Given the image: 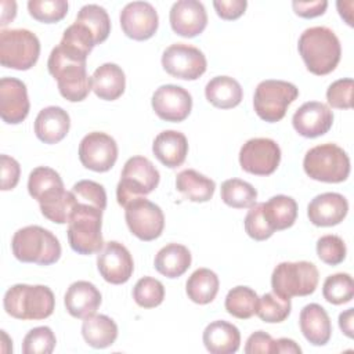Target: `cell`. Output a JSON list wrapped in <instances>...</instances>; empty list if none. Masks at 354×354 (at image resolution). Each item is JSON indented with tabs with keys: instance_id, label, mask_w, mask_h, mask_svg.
<instances>
[{
	"instance_id": "6da1fadb",
	"label": "cell",
	"mask_w": 354,
	"mask_h": 354,
	"mask_svg": "<svg viewBox=\"0 0 354 354\" xmlns=\"http://www.w3.org/2000/svg\"><path fill=\"white\" fill-rule=\"evenodd\" d=\"M87 54L62 41L50 53L47 68L57 80L59 94L71 101H83L93 90L91 77L86 72Z\"/></svg>"
},
{
	"instance_id": "7a4b0ae2",
	"label": "cell",
	"mask_w": 354,
	"mask_h": 354,
	"mask_svg": "<svg viewBox=\"0 0 354 354\" xmlns=\"http://www.w3.org/2000/svg\"><path fill=\"white\" fill-rule=\"evenodd\" d=\"M297 48L307 69L318 76L330 73L337 66L342 55L337 36L326 26L306 29L299 37Z\"/></svg>"
},
{
	"instance_id": "3957f363",
	"label": "cell",
	"mask_w": 354,
	"mask_h": 354,
	"mask_svg": "<svg viewBox=\"0 0 354 354\" xmlns=\"http://www.w3.org/2000/svg\"><path fill=\"white\" fill-rule=\"evenodd\" d=\"M8 315L22 321L48 318L55 307L53 290L46 285L17 283L11 286L3 299Z\"/></svg>"
},
{
	"instance_id": "277c9868",
	"label": "cell",
	"mask_w": 354,
	"mask_h": 354,
	"mask_svg": "<svg viewBox=\"0 0 354 354\" xmlns=\"http://www.w3.org/2000/svg\"><path fill=\"white\" fill-rule=\"evenodd\" d=\"M11 249L19 261L36 263L39 266L54 264L61 257L58 238L40 225L19 228L12 236Z\"/></svg>"
},
{
	"instance_id": "5b68a950",
	"label": "cell",
	"mask_w": 354,
	"mask_h": 354,
	"mask_svg": "<svg viewBox=\"0 0 354 354\" xmlns=\"http://www.w3.org/2000/svg\"><path fill=\"white\" fill-rule=\"evenodd\" d=\"M306 174L322 183H342L350 174V158L343 148L326 142L307 151L303 159Z\"/></svg>"
},
{
	"instance_id": "8992f818",
	"label": "cell",
	"mask_w": 354,
	"mask_h": 354,
	"mask_svg": "<svg viewBox=\"0 0 354 354\" xmlns=\"http://www.w3.org/2000/svg\"><path fill=\"white\" fill-rule=\"evenodd\" d=\"M102 212L98 207L76 202L68 223V241L72 250L79 254H94L104 248Z\"/></svg>"
},
{
	"instance_id": "52a82bcc",
	"label": "cell",
	"mask_w": 354,
	"mask_h": 354,
	"mask_svg": "<svg viewBox=\"0 0 354 354\" xmlns=\"http://www.w3.org/2000/svg\"><path fill=\"white\" fill-rule=\"evenodd\" d=\"M158 169L145 156H133L123 166L116 187L118 203L123 207L136 198L151 194L159 184Z\"/></svg>"
},
{
	"instance_id": "ba28073f",
	"label": "cell",
	"mask_w": 354,
	"mask_h": 354,
	"mask_svg": "<svg viewBox=\"0 0 354 354\" xmlns=\"http://www.w3.org/2000/svg\"><path fill=\"white\" fill-rule=\"evenodd\" d=\"M318 270L310 261H283L279 263L271 275L272 292L281 297L308 296L318 285Z\"/></svg>"
},
{
	"instance_id": "9c48e42d",
	"label": "cell",
	"mask_w": 354,
	"mask_h": 354,
	"mask_svg": "<svg viewBox=\"0 0 354 354\" xmlns=\"http://www.w3.org/2000/svg\"><path fill=\"white\" fill-rule=\"evenodd\" d=\"M40 41L28 29H3L0 32V64L17 71L30 69L39 59Z\"/></svg>"
},
{
	"instance_id": "30bf717a",
	"label": "cell",
	"mask_w": 354,
	"mask_h": 354,
	"mask_svg": "<svg viewBox=\"0 0 354 354\" xmlns=\"http://www.w3.org/2000/svg\"><path fill=\"white\" fill-rule=\"evenodd\" d=\"M299 88L285 80H263L253 95V108L257 116L268 123L279 122L288 106L297 98Z\"/></svg>"
},
{
	"instance_id": "8fae6325",
	"label": "cell",
	"mask_w": 354,
	"mask_h": 354,
	"mask_svg": "<svg viewBox=\"0 0 354 354\" xmlns=\"http://www.w3.org/2000/svg\"><path fill=\"white\" fill-rule=\"evenodd\" d=\"M124 209L127 227L134 236L148 242L162 235L165 228V216L158 205L144 196H140L129 202Z\"/></svg>"
},
{
	"instance_id": "7c38bea8",
	"label": "cell",
	"mask_w": 354,
	"mask_h": 354,
	"mask_svg": "<svg viewBox=\"0 0 354 354\" xmlns=\"http://www.w3.org/2000/svg\"><path fill=\"white\" fill-rule=\"evenodd\" d=\"M162 66L173 77L196 80L205 73L207 62L199 48L185 43H174L163 51Z\"/></svg>"
},
{
	"instance_id": "4fadbf2b",
	"label": "cell",
	"mask_w": 354,
	"mask_h": 354,
	"mask_svg": "<svg viewBox=\"0 0 354 354\" xmlns=\"http://www.w3.org/2000/svg\"><path fill=\"white\" fill-rule=\"evenodd\" d=\"M279 162L281 148L271 138H250L239 151L241 167L254 176L272 174L279 166Z\"/></svg>"
},
{
	"instance_id": "5bb4252c",
	"label": "cell",
	"mask_w": 354,
	"mask_h": 354,
	"mask_svg": "<svg viewBox=\"0 0 354 354\" xmlns=\"http://www.w3.org/2000/svg\"><path fill=\"white\" fill-rule=\"evenodd\" d=\"M79 159L88 170L98 173L108 171L118 159V144L106 133H88L79 144Z\"/></svg>"
},
{
	"instance_id": "9a60e30c",
	"label": "cell",
	"mask_w": 354,
	"mask_h": 354,
	"mask_svg": "<svg viewBox=\"0 0 354 354\" xmlns=\"http://www.w3.org/2000/svg\"><path fill=\"white\" fill-rule=\"evenodd\" d=\"M97 268L106 282L120 285L130 279L134 271V261L124 245L118 241H109L98 252Z\"/></svg>"
},
{
	"instance_id": "2e32d148",
	"label": "cell",
	"mask_w": 354,
	"mask_h": 354,
	"mask_svg": "<svg viewBox=\"0 0 354 354\" xmlns=\"http://www.w3.org/2000/svg\"><path fill=\"white\" fill-rule=\"evenodd\" d=\"M119 18L124 35L138 41L152 37L159 25L158 12L148 1H131L126 4Z\"/></svg>"
},
{
	"instance_id": "e0dca14e",
	"label": "cell",
	"mask_w": 354,
	"mask_h": 354,
	"mask_svg": "<svg viewBox=\"0 0 354 354\" xmlns=\"http://www.w3.org/2000/svg\"><path fill=\"white\" fill-rule=\"evenodd\" d=\"M151 104L162 120L183 122L191 113L192 97L181 86L163 84L155 90Z\"/></svg>"
},
{
	"instance_id": "ac0fdd59",
	"label": "cell",
	"mask_w": 354,
	"mask_h": 354,
	"mask_svg": "<svg viewBox=\"0 0 354 354\" xmlns=\"http://www.w3.org/2000/svg\"><path fill=\"white\" fill-rule=\"evenodd\" d=\"M28 90L22 80L1 77L0 80V116L8 124L24 122L29 113Z\"/></svg>"
},
{
	"instance_id": "d6986e66",
	"label": "cell",
	"mask_w": 354,
	"mask_h": 354,
	"mask_svg": "<svg viewBox=\"0 0 354 354\" xmlns=\"http://www.w3.org/2000/svg\"><path fill=\"white\" fill-rule=\"evenodd\" d=\"M333 123L330 108L318 101L304 102L292 118L293 129L306 138H315L328 133Z\"/></svg>"
},
{
	"instance_id": "ffe728a7",
	"label": "cell",
	"mask_w": 354,
	"mask_h": 354,
	"mask_svg": "<svg viewBox=\"0 0 354 354\" xmlns=\"http://www.w3.org/2000/svg\"><path fill=\"white\" fill-rule=\"evenodd\" d=\"M171 29L183 37L201 35L207 25L205 6L198 0H178L170 8Z\"/></svg>"
},
{
	"instance_id": "44dd1931",
	"label": "cell",
	"mask_w": 354,
	"mask_h": 354,
	"mask_svg": "<svg viewBox=\"0 0 354 354\" xmlns=\"http://www.w3.org/2000/svg\"><path fill=\"white\" fill-rule=\"evenodd\" d=\"M28 191L29 195L39 202L40 209L57 203L66 192L61 176L47 166H39L30 171Z\"/></svg>"
},
{
	"instance_id": "7402d4cb",
	"label": "cell",
	"mask_w": 354,
	"mask_h": 354,
	"mask_svg": "<svg viewBox=\"0 0 354 354\" xmlns=\"http://www.w3.org/2000/svg\"><path fill=\"white\" fill-rule=\"evenodd\" d=\"M348 212L347 199L337 192L317 195L307 206V216L317 227H332L340 224Z\"/></svg>"
},
{
	"instance_id": "603a6c76",
	"label": "cell",
	"mask_w": 354,
	"mask_h": 354,
	"mask_svg": "<svg viewBox=\"0 0 354 354\" xmlns=\"http://www.w3.org/2000/svg\"><path fill=\"white\" fill-rule=\"evenodd\" d=\"M66 311L75 318H88L95 314L101 304L100 290L88 281L73 282L64 297Z\"/></svg>"
},
{
	"instance_id": "cb8c5ba5",
	"label": "cell",
	"mask_w": 354,
	"mask_h": 354,
	"mask_svg": "<svg viewBox=\"0 0 354 354\" xmlns=\"http://www.w3.org/2000/svg\"><path fill=\"white\" fill-rule=\"evenodd\" d=\"M71 127V119L61 106L43 108L35 119V134L44 144H57L65 138Z\"/></svg>"
},
{
	"instance_id": "d4e9b609",
	"label": "cell",
	"mask_w": 354,
	"mask_h": 354,
	"mask_svg": "<svg viewBox=\"0 0 354 354\" xmlns=\"http://www.w3.org/2000/svg\"><path fill=\"white\" fill-rule=\"evenodd\" d=\"M300 330L303 336L314 346H324L329 342L332 335L330 318L326 310L317 304L310 303L300 311Z\"/></svg>"
},
{
	"instance_id": "484cf974",
	"label": "cell",
	"mask_w": 354,
	"mask_h": 354,
	"mask_svg": "<svg viewBox=\"0 0 354 354\" xmlns=\"http://www.w3.org/2000/svg\"><path fill=\"white\" fill-rule=\"evenodd\" d=\"M152 152L162 165L170 169H176L181 166L187 158V137L177 130H165L155 137Z\"/></svg>"
},
{
	"instance_id": "4316f807",
	"label": "cell",
	"mask_w": 354,
	"mask_h": 354,
	"mask_svg": "<svg viewBox=\"0 0 354 354\" xmlns=\"http://www.w3.org/2000/svg\"><path fill=\"white\" fill-rule=\"evenodd\" d=\"M202 340L212 354H232L239 348L241 333L235 325L227 321H213L205 328Z\"/></svg>"
},
{
	"instance_id": "83f0119b",
	"label": "cell",
	"mask_w": 354,
	"mask_h": 354,
	"mask_svg": "<svg viewBox=\"0 0 354 354\" xmlns=\"http://www.w3.org/2000/svg\"><path fill=\"white\" fill-rule=\"evenodd\" d=\"M93 91L95 95L105 101L118 100L126 87V77L122 68L112 62H105L98 66L93 76Z\"/></svg>"
},
{
	"instance_id": "f1b7e54d",
	"label": "cell",
	"mask_w": 354,
	"mask_h": 354,
	"mask_svg": "<svg viewBox=\"0 0 354 354\" xmlns=\"http://www.w3.org/2000/svg\"><path fill=\"white\" fill-rule=\"evenodd\" d=\"M206 100L216 108L230 109L241 104L243 91L238 80L230 76H216L205 87Z\"/></svg>"
},
{
	"instance_id": "f546056e",
	"label": "cell",
	"mask_w": 354,
	"mask_h": 354,
	"mask_svg": "<svg viewBox=\"0 0 354 354\" xmlns=\"http://www.w3.org/2000/svg\"><path fill=\"white\" fill-rule=\"evenodd\" d=\"M153 266L159 274L167 278H178L191 266V252L184 245L169 243L156 253Z\"/></svg>"
},
{
	"instance_id": "4dcf8cb0",
	"label": "cell",
	"mask_w": 354,
	"mask_h": 354,
	"mask_svg": "<svg viewBox=\"0 0 354 354\" xmlns=\"http://www.w3.org/2000/svg\"><path fill=\"white\" fill-rule=\"evenodd\" d=\"M176 188L191 202H207L214 194L216 183L194 169H185L177 174Z\"/></svg>"
},
{
	"instance_id": "1f68e13d",
	"label": "cell",
	"mask_w": 354,
	"mask_h": 354,
	"mask_svg": "<svg viewBox=\"0 0 354 354\" xmlns=\"http://www.w3.org/2000/svg\"><path fill=\"white\" fill-rule=\"evenodd\" d=\"M82 335L86 343L94 348H105L115 343L118 337V325L108 315H91L84 318Z\"/></svg>"
},
{
	"instance_id": "d6a6232c",
	"label": "cell",
	"mask_w": 354,
	"mask_h": 354,
	"mask_svg": "<svg viewBox=\"0 0 354 354\" xmlns=\"http://www.w3.org/2000/svg\"><path fill=\"white\" fill-rule=\"evenodd\" d=\"M263 213L274 231L286 230L297 218V203L292 196L275 195L263 203Z\"/></svg>"
},
{
	"instance_id": "836d02e7",
	"label": "cell",
	"mask_w": 354,
	"mask_h": 354,
	"mask_svg": "<svg viewBox=\"0 0 354 354\" xmlns=\"http://www.w3.org/2000/svg\"><path fill=\"white\" fill-rule=\"evenodd\" d=\"M218 277L209 268L195 270L185 283L188 299L196 304H207L214 300L218 292Z\"/></svg>"
},
{
	"instance_id": "e575fe53",
	"label": "cell",
	"mask_w": 354,
	"mask_h": 354,
	"mask_svg": "<svg viewBox=\"0 0 354 354\" xmlns=\"http://www.w3.org/2000/svg\"><path fill=\"white\" fill-rule=\"evenodd\" d=\"M76 22L84 25L94 37L95 46L105 41L111 33V19L104 7L86 4L76 15Z\"/></svg>"
},
{
	"instance_id": "d590c367",
	"label": "cell",
	"mask_w": 354,
	"mask_h": 354,
	"mask_svg": "<svg viewBox=\"0 0 354 354\" xmlns=\"http://www.w3.org/2000/svg\"><path fill=\"white\" fill-rule=\"evenodd\" d=\"M259 304L257 293L249 286H235L225 296V310L235 318L248 319L256 314Z\"/></svg>"
},
{
	"instance_id": "8d00e7d4",
	"label": "cell",
	"mask_w": 354,
	"mask_h": 354,
	"mask_svg": "<svg viewBox=\"0 0 354 354\" xmlns=\"http://www.w3.org/2000/svg\"><path fill=\"white\" fill-rule=\"evenodd\" d=\"M221 199L225 205L235 209L252 207L257 199L256 188L239 178H230L221 184Z\"/></svg>"
},
{
	"instance_id": "74e56055",
	"label": "cell",
	"mask_w": 354,
	"mask_h": 354,
	"mask_svg": "<svg viewBox=\"0 0 354 354\" xmlns=\"http://www.w3.org/2000/svg\"><path fill=\"white\" fill-rule=\"evenodd\" d=\"M290 308V299L281 297L272 292L264 293L261 297H259L256 314L263 322L278 324L289 317Z\"/></svg>"
},
{
	"instance_id": "f35d334b",
	"label": "cell",
	"mask_w": 354,
	"mask_h": 354,
	"mask_svg": "<svg viewBox=\"0 0 354 354\" xmlns=\"http://www.w3.org/2000/svg\"><path fill=\"white\" fill-rule=\"evenodd\" d=\"M324 299L330 304H344L354 296V283L350 274L337 272L326 277L322 286Z\"/></svg>"
},
{
	"instance_id": "ab89813d",
	"label": "cell",
	"mask_w": 354,
	"mask_h": 354,
	"mask_svg": "<svg viewBox=\"0 0 354 354\" xmlns=\"http://www.w3.org/2000/svg\"><path fill=\"white\" fill-rule=\"evenodd\" d=\"M133 299L142 308L158 307L165 299V286L156 278L142 277L133 288Z\"/></svg>"
},
{
	"instance_id": "60d3db41",
	"label": "cell",
	"mask_w": 354,
	"mask_h": 354,
	"mask_svg": "<svg viewBox=\"0 0 354 354\" xmlns=\"http://www.w3.org/2000/svg\"><path fill=\"white\" fill-rule=\"evenodd\" d=\"M28 11L32 18L43 24L61 21L68 12L66 0H29Z\"/></svg>"
},
{
	"instance_id": "b9f144b4",
	"label": "cell",
	"mask_w": 354,
	"mask_h": 354,
	"mask_svg": "<svg viewBox=\"0 0 354 354\" xmlns=\"http://www.w3.org/2000/svg\"><path fill=\"white\" fill-rule=\"evenodd\" d=\"M57 339L51 328L37 326L30 329L22 342L24 354H50L55 347Z\"/></svg>"
},
{
	"instance_id": "7bdbcfd3",
	"label": "cell",
	"mask_w": 354,
	"mask_h": 354,
	"mask_svg": "<svg viewBox=\"0 0 354 354\" xmlns=\"http://www.w3.org/2000/svg\"><path fill=\"white\" fill-rule=\"evenodd\" d=\"M77 203L88 205L105 210L106 207V192L104 187L91 180H80L77 181L71 191Z\"/></svg>"
},
{
	"instance_id": "ee69618b",
	"label": "cell",
	"mask_w": 354,
	"mask_h": 354,
	"mask_svg": "<svg viewBox=\"0 0 354 354\" xmlns=\"http://www.w3.org/2000/svg\"><path fill=\"white\" fill-rule=\"evenodd\" d=\"M346 253V243L337 235H324L317 241V254L319 260L328 266H337L343 263Z\"/></svg>"
},
{
	"instance_id": "f6af8a7d",
	"label": "cell",
	"mask_w": 354,
	"mask_h": 354,
	"mask_svg": "<svg viewBox=\"0 0 354 354\" xmlns=\"http://www.w3.org/2000/svg\"><path fill=\"white\" fill-rule=\"evenodd\" d=\"M245 217V231L254 241H266L275 231L271 228L263 213V203H254Z\"/></svg>"
},
{
	"instance_id": "bcb514c9",
	"label": "cell",
	"mask_w": 354,
	"mask_h": 354,
	"mask_svg": "<svg viewBox=\"0 0 354 354\" xmlns=\"http://www.w3.org/2000/svg\"><path fill=\"white\" fill-rule=\"evenodd\" d=\"M353 79L335 80L326 90V100L332 108L350 109L353 106Z\"/></svg>"
},
{
	"instance_id": "7dc6e473",
	"label": "cell",
	"mask_w": 354,
	"mask_h": 354,
	"mask_svg": "<svg viewBox=\"0 0 354 354\" xmlns=\"http://www.w3.org/2000/svg\"><path fill=\"white\" fill-rule=\"evenodd\" d=\"M245 353L246 354H271L275 353V340L271 337V335L257 330L252 333L245 344Z\"/></svg>"
},
{
	"instance_id": "c3c4849f",
	"label": "cell",
	"mask_w": 354,
	"mask_h": 354,
	"mask_svg": "<svg viewBox=\"0 0 354 354\" xmlns=\"http://www.w3.org/2000/svg\"><path fill=\"white\" fill-rule=\"evenodd\" d=\"M0 159H1V189L8 191L15 188V185L18 184L21 167H19V163L8 155H1Z\"/></svg>"
},
{
	"instance_id": "681fc988",
	"label": "cell",
	"mask_w": 354,
	"mask_h": 354,
	"mask_svg": "<svg viewBox=\"0 0 354 354\" xmlns=\"http://www.w3.org/2000/svg\"><path fill=\"white\" fill-rule=\"evenodd\" d=\"M213 7L220 18L232 21L239 18L245 12L248 7V1L246 0H216L213 1Z\"/></svg>"
},
{
	"instance_id": "f907efd6",
	"label": "cell",
	"mask_w": 354,
	"mask_h": 354,
	"mask_svg": "<svg viewBox=\"0 0 354 354\" xmlns=\"http://www.w3.org/2000/svg\"><path fill=\"white\" fill-rule=\"evenodd\" d=\"M293 11L296 15L301 18H315L322 15L326 11L328 1L326 0H315V1H292Z\"/></svg>"
},
{
	"instance_id": "816d5d0a",
	"label": "cell",
	"mask_w": 354,
	"mask_h": 354,
	"mask_svg": "<svg viewBox=\"0 0 354 354\" xmlns=\"http://www.w3.org/2000/svg\"><path fill=\"white\" fill-rule=\"evenodd\" d=\"M353 321H354V308H347L344 313H342L339 315V326H340L342 332L350 339H353V336H354Z\"/></svg>"
},
{
	"instance_id": "f5cc1de1",
	"label": "cell",
	"mask_w": 354,
	"mask_h": 354,
	"mask_svg": "<svg viewBox=\"0 0 354 354\" xmlns=\"http://www.w3.org/2000/svg\"><path fill=\"white\" fill-rule=\"evenodd\" d=\"M275 353H293V354H300L301 348L300 346L288 337H281L275 340Z\"/></svg>"
}]
</instances>
